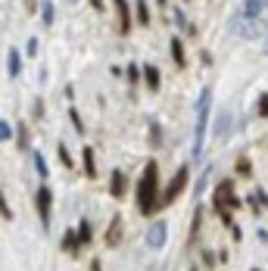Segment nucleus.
<instances>
[{"label":"nucleus","mask_w":268,"mask_h":271,"mask_svg":"<svg viewBox=\"0 0 268 271\" xmlns=\"http://www.w3.org/2000/svg\"><path fill=\"white\" fill-rule=\"evenodd\" d=\"M137 209H140V215H147V219L159 209V166H156V159L147 162L144 175L137 181Z\"/></svg>","instance_id":"f257e3e1"},{"label":"nucleus","mask_w":268,"mask_h":271,"mask_svg":"<svg viewBox=\"0 0 268 271\" xmlns=\"http://www.w3.org/2000/svg\"><path fill=\"white\" fill-rule=\"evenodd\" d=\"M209 106H212V87L200 90L196 100V128H193V159H200L203 143H206V128H209Z\"/></svg>","instance_id":"f03ea898"},{"label":"nucleus","mask_w":268,"mask_h":271,"mask_svg":"<svg viewBox=\"0 0 268 271\" xmlns=\"http://www.w3.org/2000/svg\"><path fill=\"white\" fill-rule=\"evenodd\" d=\"M187 178H190V169L187 166H181L175 172V178H172V184L159 193V209H166V206H172L178 196H181V190H184V184H187Z\"/></svg>","instance_id":"7ed1b4c3"},{"label":"nucleus","mask_w":268,"mask_h":271,"mask_svg":"<svg viewBox=\"0 0 268 271\" xmlns=\"http://www.w3.org/2000/svg\"><path fill=\"white\" fill-rule=\"evenodd\" d=\"M34 206H38V215H41V225L50 228V209H53V193L50 187H38V193H34Z\"/></svg>","instance_id":"20e7f679"},{"label":"nucleus","mask_w":268,"mask_h":271,"mask_svg":"<svg viewBox=\"0 0 268 271\" xmlns=\"http://www.w3.org/2000/svg\"><path fill=\"white\" fill-rule=\"evenodd\" d=\"M166 237H169V225H166L163 219H156V222L150 225V231H147V246H150V249H163V246H166Z\"/></svg>","instance_id":"39448f33"},{"label":"nucleus","mask_w":268,"mask_h":271,"mask_svg":"<svg viewBox=\"0 0 268 271\" xmlns=\"http://www.w3.org/2000/svg\"><path fill=\"white\" fill-rule=\"evenodd\" d=\"M125 190H128V175H125L122 169H116L110 175V196H116V200H122Z\"/></svg>","instance_id":"423d86ee"},{"label":"nucleus","mask_w":268,"mask_h":271,"mask_svg":"<svg viewBox=\"0 0 268 271\" xmlns=\"http://www.w3.org/2000/svg\"><path fill=\"white\" fill-rule=\"evenodd\" d=\"M116 4V13H119V28H122V34H128L131 31V10H128V0H113Z\"/></svg>","instance_id":"0eeeda50"},{"label":"nucleus","mask_w":268,"mask_h":271,"mask_svg":"<svg viewBox=\"0 0 268 271\" xmlns=\"http://www.w3.org/2000/svg\"><path fill=\"white\" fill-rule=\"evenodd\" d=\"M265 10H268V0H243L240 16H246V19H259Z\"/></svg>","instance_id":"6e6552de"},{"label":"nucleus","mask_w":268,"mask_h":271,"mask_svg":"<svg viewBox=\"0 0 268 271\" xmlns=\"http://www.w3.org/2000/svg\"><path fill=\"white\" fill-rule=\"evenodd\" d=\"M140 78L147 81L150 90H159V84H163V75H159V69H156V66H144V69H140Z\"/></svg>","instance_id":"1a4fd4ad"},{"label":"nucleus","mask_w":268,"mask_h":271,"mask_svg":"<svg viewBox=\"0 0 268 271\" xmlns=\"http://www.w3.org/2000/svg\"><path fill=\"white\" fill-rule=\"evenodd\" d=\"M122 240V215H113V225L106 231V246H119Z\"/></svg>","instance_id":"9d476101"},{"label":"nucleus","mask_w":268,"mask_h":271,"mask_svg":"<svg viewBox=\"0 0 268 271\" xmlns=\"http://www.w3.org/2000/svg\"><path fill=\"white\" fill-rule=\"evenodd\" d=\"M81 249V240H78V234L69 228L66 234H63V252H69V256H75V252Z\"/></svg>","instance_id":"9b49d317"},{"label":"nucleus","mask_w":268,"mask_h":271,"mask_svg":"<svg viewBox=\"0 0 268 271\" xmlns=\"http://www.w3.org/2000/svg\"><path fill=\"white\" fill-rule=\"evenodd\" d=\"M7 69H10V78H19V72H22V57H19V50H10L7 53Z\"/></svg>","instance_id":"f8f14e48"},{"label":"nucleus","mask_w":268,"mask_h":271,"mask_svg":"<svg viewBox=\"0 0 268 271\" xmlns=\"http://www.w3.org/2000/svg\"><path fill=\"white\" fill-rule=\"evenodd\" d=\"M81 162H84V175H87V178H97V162H94V147H84V150H81Z\"/></svg>","instance_id":"ddd939ff"},{"label":"nucleus","mask_w":268,"mask_h":271,"mask_svg":"<svg viewBox=\"0 0 268 271\" xmlns=\"http://www.w3.org/2000/svg\"><path fill=\"white\" fill-rule=\"evenodd\" d=\"M216 134H219V137H228V134H231V113H228V110H222L219 119H216Z\"/></svg>","instance_id":"4468645a"},{"label":"nucleus","mask_w":268,"mask_h":271,"mask_svg":"<svg viewBox=\"0 0 268 271\" xmlns=\"http://www.w3.org/2000/svg\"><path fill=\"white\" fill-rule=\"evenodd\" d=\"M134 13H137V25H147L150 28V4H147V0H137V7H134Z\"/></svg>","instance_id":"2eb2a0df"},{"label":"nucleus","mask_w":268,"mask_h":271,"mask_svg":"<svg viewBox=\"0 0 268 271\" xmlns=\"http://www.w3.org/2000/svg\"><path fill=\"white\" fill-rule=\"evenodd\" d=\"M53 19H57V7H53V0H41V22L53 25Z\"/></svg>","instance_id":"dca6fc26"},{"label":"nucleus","mask_w":268,"mask_h":271,"mask_svg":"<svg viewBox=\"0 0 268 271\" xmlns=\"http://www.w3.org/2000/svg\"><path fill=\"white\" fill-rule=\"evenodd\" d=\"M172 60H175L178 66H181V69L187 66V57H184V44H181V41H178V38L172 41Z\"/></svg>","instance_id":"f3484780"},{"label":"nucleus","mask_w":268,"mask_h":271,"mask_svg":"<svg viewBox=\"0 0 268 271\" xmlns=\"http://www.w3.org/2000/svg\"><path fill=\"white\" fill-rule=\"evenodd\" d=\"M78 240H81V246H91V240H94L91 222H81V225H78Z\"/></svg>","instance_id":"a211bd4d"},{"label":"nucleus","mask_w":268,"mask_h":271,"mask_svg":"<svg viewBox=\"0 0 268 271\" xmlns=\"http://www.w3.org/2000/svg\"><path fill=\"white\" fill-rule=\"evenodd\" d=\"M57 153H60V162H63L66 169H75V159H72V153H69V147H66V143H60V147H57Z\"/></svg>","instance_id":"6ab92c4d"},{"label":"nucleus","mask_w":268,"mask_h":271,"mask_svg":"<svg viewBox=\"0 0 268 271\" xmlns=\"http://www.w3.org/2000/svg\"><path fill=\"white\" fill-rule=\"evenodd\" d=\"M31 159H34V172H38V178H47V175H50V169H47L44 156H41V153H31Z\"/></svg>","instance_id":"aec40b11"},{"label":"nucleus","mask_w":268,"mask_h":271,"mask_svg":"<svg viewBox=\"0 0 268 271\" xmlns=\"http://www.w3.org/2000/svg\"><path fill=\"white\" fill-rule=\"evenodd\" d=\"M150 143H153V147H159V143H163V128H159L156 119H150Z\"/></svg>","instance_id":"412c9836"},{"label":"nucleus","mask_w":268,"mask_h":271,"mask_svg":"<svg viewBox=\"0 0 268 271\" xmlns=\"http://www.w3.org/2000/svg\"><path fill=\"white\" fill-rule=\"evenodd\" d=\"M175 22H178V25H181V28H184L187 34H193V31H196V28H193V25L187 22V16H184V10H175Z\"/></svg>","instance_id":"4be33fe9"},{"label":"nucleus","mask_w":268,"mask_h":271,"mask_svg":"<svg viewBox=\"0 0 268 271\" xmlns=\"http://www.w3.org/2000/svg\"><path fill=\"white\" fill-rule=\"evenodd\" d=\"M237 175H243V178L253 175V162H249L246 156H240V159H237Z\"/></svg>","instance_id":"5701e85b"},{"label":"nucleus","mask_w":268,"mask_h":271,"mask_svg":"<svg viewBox=\"0 0 268 271\" xmlns=\"http://www.w3.org/2000/svg\"><path fill=\"white\" fill-rule=\"evenodd\" d=\"M209 178H212V169H203L200 181H196V187H193V193H196V196H200V193L206 190V184H209Z\"/></svg>","instance_id":"b1692460"},{"label":"nucleus","mask_w":268,"mask_h":271,"mask_svg":"<svg viewBox=\"0 0 268 271\" xmlns=\"http://www.w3.org/2000/svg\"><path fill=\"white\" fill-rule=\"evenodd\" d=\"M125 75H128V81H131V84H137V81H140V66H137V63H131L128 69H125Z\"/></svg>","instance_id":"393cba45"},{"label":"nucleus","mask_w":268,"mask_h":271,"mask_svg":"<svg viewBox=\"0 0 268 271\" xmlns=\"http://www.w3.org/2000/svg\"><path fill=\"white\" fill-rule=\"evenodd\" d=\"M69 122L75 125V131L78 134H84V122H81V116H78V110H69Z\"/></svg>","instance_id":"a878e982"},{"label":"nucleus","mask_w":268,"mask_h":271,"mask_svg":"<svg viewBox=\"0 0 268 271\" xmlns=\"http://www.w3.org/2000/svg\"><path fill=\"white\" fill-rule=\"evenodd\" d=\"M200 225H203V209H196V215H193V225H190V237H196Z\"/></svg>","instance_id":"bb28decb"},{"label":"nucleus","mask_w":268,"mask_h":271,"mask_svg":"<svg viewBox=\"0 0 268 271\" xmlns=\"http://www.w3.org/2000/svg\"><path fill=\"white\" fill-rule=\"evenodd\" d=\"M0 215H4L7 222L13 219V209H10V203H7V196H4V193H0Z\"/></svg>","instance_id":"cd10ccee"},{"label":"nucleus","mask_w":268,"mask_h":271,"mask_svg":"<svg viewBox=\"0 0 268 271\" xmlns=\"http://www.w3.org/2000/svg\"><path fill=\"white\" fill-rule=\"evenodd\" d=\"M10 137H13V125L0 119V140H10Z\"/></svg>","instance_id":"c85d7f7f"},{"label":"nucleus","mask_w":268,"mask_h":271,"mask_svg":"<svg viewBox=\"0 0 268 271\" xmlns=\"http://www.w3.org/2000/svg\"><path fill=\"white\" fill-rule=\"evenodd\" d=\"M256 113H259L262 119H268V94H262V97H259V106H256Z\"/></svg>","instance_id":"c756f323"},{"label":"nucleus","mask_w":268,"mask_h":271,"mask_svg":"<svg viewBox=\"0 0 268 271\" xmlns=\"http://www.w3.org/2000/svg\"><path fill=\"white\" fill-rule=\"evenodd\" d=\"M225 206H228V209H237V206H240V196L228 193V196H225Z\"/></svg>","instance_id":"7c9ffc66"},{"label":"nucleus","mask_w":268,"mask_h":271,"mask_svg":"<svg viewBox=\"0 0 268 271\" xmlns=\"http://www.w3.org/2000/svg\"><path fill=\"white\" fill-rule=\"evenodd\" d=\"M253 196H256V203H259V209H262V206H268V193H265L262 187H259V190H256Z\"/></svg>","instance_id":"2f4dec72"},{"label":"nucleus","mask_w":268,"mask_h":271,"mask_svg":"<svg viewBox=\"0 0 268 271\" xmlns=\"http://www.w3.org/2000/svg\"><path fill=\"white\" fill-rule=\"evenodd\" d=\"M28 57H38V38H28V47H25Z\"/></svg>","instance_id":"473e14b6"},{"label":"nucleus","mask_w":268,"mask_h":271,"mask_svg":"<svg viewBox=\"0 0 268 271\" xmlns=\"http://www.w3.org/2000/svg\"><path fill=\"white\" fill-rule=\"evenodd\" d=\"M91 271H103V268H100V259H94V262H91Z\"/></svg>","instance_id":"72a5a7b5"},{"label":"nucleus","mask_w":268,"mask_h":271,"mask_svg":"<svg viewBox=\"0 0 268 271\" xmlns=\"http://www.w3.org/2000/svg\"><path fill=\"white\" fill-rule=\"evenodd\" d=\"M91 7L94 10H103V0H91Z\"/></svg>","instance_id":"f704fd0d"},{"label":"nucleus","mask_w":268,"mask_h":271,"mask_svg":"<svg viewBox=\"0 0 268 271\" xmlns=\"http://www.w3.org/2000/svg\"><path fill=\"white\" fill-rule=\"evenodd\" d=\"M25 7H28V10H34V7H38V0H25Z\"/></svg>","instance_id":"c9c22d12"},{"label":"nucleus","mask_w":268,"mask_h":271,"mask_svg":"<svg viewBox=\"0 0 268 271\" xmlns=\"http://www.w3.org/2000/svg\"><path fill=\"white\" fill-rule=\"evenodd\" d=\"M156 4H159V7H169V0H156Z\"/></svg>","instance_id":"e433bc0d"},{"label":"nucleus","mask_w":268,"mask_h":271,"mask_svg":"<svg viewBox=\"0 0 268 271\" xmlns=\"http://www.w3.org/2000/svg\"><path fill=\"white\" fill-rule=\"evenodd\" d=\"M190 271H200V268H190Z\"/></svg>","instance_id":"4c0bfd02"}]
</instances>
